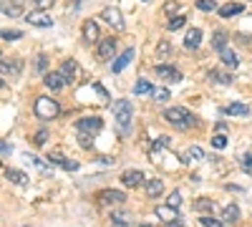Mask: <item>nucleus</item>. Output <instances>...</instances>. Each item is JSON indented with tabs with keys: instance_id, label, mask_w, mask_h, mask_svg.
Returning a JSON list of instances; mask_svg holds the SVG:
<instances>
[{
	"instance_id": "3",
	"label": "nucleus",
	"mask_w": 252,
	"mask_h": 227,
	"mask_svg": "<svg viewBox=\"0 0 252 227\" xmlns=\"http://www.w3.org/2000/svg\"><path fill=\"white\" fill-rule=\"evenodd\" d=\"M61 111L58 101L56 98H48V96H38L35 98V116L38 119H56Z\"/></svg>"
},
{
	"instance_id": "6",
	"label": "nucleus",
	"mask_w": 252,
	"mask_h": 227,
	"mask_svg": "<svg viewBox=\"0 0 252 227\" xmlns=\"http://www.w3.org/2000/svg\"><path fill=\"white\" fill-rule=\"evenodd\" d=\"M114 53H116V38H101L98 51H96L98 61H109V58H114Z\"/></svg>"
},
{
	"instance_id": "17",
	"label": "nucleus",
	"mask_w": 252,
	"mask_h": 227,
	"mask_svg": "<svg viewBox=\"0 0 252 227\" xmlns=\"http://www.w3.org/2000/svg\"><path fill=\"white\" fill-rule=\"evenodd\" d=\"M48 162L56 164V167H61V169H66V172H76V169H78V162H68V159H63V157H58V154H51Z\"/></svg>"
},
{
	"instance_id": "41",
	"label": "nucleus",
	"mask_w": 252,
	"mask_h": 227,
	"mask_svg": "<svg viewBox=\"0 0 252 227\" xmlns=\"http://www.w3.org/2000/svg\"><path fill=\"white\" fill-rule=\"evenodd\" d=\"M111 220H114V225H119V227L129 225V217H126V215H111Z\"/></svg>"
},
{
	"instance_id": "9",
	"label": "nucleus",
	"mask_w": 252,
	"mask_h": 227,
	"mask_svg": "<svg viewBox=\"0 0 252 227\" xmlns=\"http://www.w3.org/2000/svg\"><path fill=\"white\" fill-rule=\"evenodd\" d=\"M154 71H157V76H159V78L169 81V84H177V81H182V73H179L174 66H164V64H159Z\"/></svg>"
},
{
	"instance_id": "14",
	"label": "nucleus",
	"mask_w": 252,
	"mask_h": 227,
	"mask_svg": "<svg viewBox=\"0 0 252 227\" xmlns=\"http://www.w3.org/2000/svg\"><path fill=\"white\" fill-rule=\"evenodd\" d=\"M83 38H86L89 43H96V40L101 38V33H98V23H96V20H86V23H83Z\"/></svg>"
},
{
	"instance_id": "26",
	"label": "nucleus",
	"mask_w": 252,
	"mask_h": 227,
	"mask_svg": "<svg viewBox=\"0 0 252 227\" xmlns=\"http://www.w3.org/2000/svg\"><path fill=\"white\" fill-rule=\"evenodd\" d=\"M3 15L5 18H18L20 15V5L18 3H10V0H3Z\"/></svg>"
},
{
	"instance_id": "35",
	"label": "nucleus",
	"mask_w": 252,
	"mask_h": 227,
	"mask_svg": "<svg viewBox=\"0 0 252 227\" xmlns=\"http://www.w3.org/2000/svg\"><path fill=\"white\" fill-rule=\"evenodd\" d=\"M184 23H187V18H184V15H177L174 20H169V23H166V28H169V31H179Z\"/></svg>"
},
{
	"instance_id": "19",
	"label": "nucleus",
	"mask_w": 252,
	"mask_h": 227,
	"mask_svg": "<svg viewBox=\"0 0 252 227\" xmlns=\"http://www.w3.org/2000/svg\"><path fill=\"white\" fill-rule=\"evenodd\" d=\"M224 114L227 116H250V106L247 104H229V106H224Z\"/></svg>"
},
{
	"instance_id": "20",
	"label": "nucleus",
	"mask_w": 252,
	"mask_h": 227,
	"mask_svg": "<svg viewBox=\"0 0 252 227\" xmlns=\"http://www.w3.org/2000/svg\"><path fill=\"white\" fill-rule=\"evenodd\" d=\"M240 220V207L237 204H227L222 210V222H237Z\"/></svg>"
},
{
	"instance_id": "42",
	"label": "nucleus",
	"mask_w": 252,
	"mask_h": 227,
	"mask_svg": "<svg viewBox=\"0 0 252 227\" xmlns=\"http://www.w3.org/2000/svg\"><path fill=\"white\" fill-rule=\"evenodd\" d=\"M242 169L245 172H252V154H245L242 157Z\"/></svg>"
},
{
	"instance_id": "8",
	"label": "nucleus",
	"mask_w": 252,
	"mask_h": 227,
	"mask_svg": "<svg viewBox=\"0 0 252 227\" xmlns=\"http://www.w3.org/2000/svg\"><path fill=\"white\" fill-rule=\"evenodd\" d=\"M98 202L101 204H124L126 195L119 190H103V192H98Z\"/></svg>"
},
{
	"instance_id": "27",
	"label": "nucleus",
	"mask_w": 252,
	"mask_h": 227,
	"mask_svg": "<svg viewBox=\"0 0 252 227\" xmlns=\"http://www.w3.org/2000/svg\"><path fill=\"white\" fill-rule=\"evenodd\" d=\"M209 81H215V84H232V76L220 73V71H209Z\"/></svg>"
},
{
	"instance_id": "16",
	"label": "nucleus",
	"mask_w": 252,
	"mask_h": 227,
	"mask_svg": "<svg viewBox=\"0 0 252 227\" xmlns=\"http://www.w3.org/2000/svg\"><path fill=\"white\" fill-rule=\"evenodd\" d=\"M199 43H202V31L199 28H192V31L187 33V38H184V48L194 51V48H199Z\"/></svg>"
},
{
	"instance_id": "7",
	"label": "nucleus",
	"mask_w": 252,
	"mask_h": 227,
	"mask_svg": "<svg viewBox=\"0 0 252 227\" xmlns=\"http://www.w3.org/2000/svg\"><path fill=\"white\" fill-rule=\"evenodd\" d=\"M61 76H63V81H66V84H73L76 81V76H78V64L73 58H66L63 61V66H61V71H58Z\"/></svg>"
},
{
	"instance_id": "28",
	"label": "nucleus",
	"mask_w": 252,
	"mask_h": 227,
	"mask_svg": "<svg viewBox=\"0 0 252 227\" xmlns=\"http://www.w3.org/2000/svg\"><path fill=\"white\" fill-rule=\"evenodd\" d=\"M169 53H172V43L169 40H161L157 46V58H169Z\"/></svg>"
},
{
	"instance_id": "10",
	"label": "nucleus",
	"mask_w": 252,
	"mask_h": 227,
	"mask_svg": "<svg viewBox=\"0 0 252 227\" xmlns=\"http://www.w3.org/2000/svg\"><path fill=\"white\" fill-rule=\"evenodd\" d=\"M101 18L106 20L109 26H114L116 31H124V18H121V13L116 10V8H103V13H101Z\"/></svg>"
},
{
	"instance_id": "24",
	"label": "nucleus",
	"mask_w": 252,
	"mask_h": 227,
	"mask_svg": "<svg viewBox=\"0 0 252 227\" xmlns=\"http://www.w3.org/2000/svg\"><path fill=\"white\" fill-rule=\"evenodd\" d=\"M161 192H164L161 179H149V182H146V195H149V197H159Z\"/></svg>"
},
{
	"instance_id": "39",
	"label": "nucleus",
	"mask_w": 252,
	"mask_h": 227,
	"mask_svg": "<svg viewBox=\"0 0 252 227\" xmlns=\"http://www.w3.org/2000/svg\"><path fill=\"white\" fill-rule=\"evenodd\" d=\"M3 38H5V40H18V38H23V33H20V31H8V28H5V31H3Z\"/></svg>"
},
{
	"instance_id": "2",
	"label": "nucleus",
	"mask_w": 252,
	"mask_h": 227,
	"mask_svg": "<svg viewBox=\"0 0 252 227\" xmlns=\"http://www.w3.org/2000/svg\"><path fill=\"white\" fill-rule=\"evenodd\" d=\"M164 121H169L172 127H177V129H189L194 124V116L189 114L184 106H172V109L164 111Z\"/></svg>"
},
{
	"instance_id": "13",
	"label": "nucleus",
	"mask_w": 252,
	"mask_h": 227,
	"mask_svg": "<svg viewBox=\"0 0 252 227\" xmlns=\"http://www.w3.org/2000/svg\"><path fill=\"white\" fill-rule=\"evenodd\" d=\"M131 61H134V48H126V51H124V53H121V56L114 61V64H111V71H114V73H121L126 66L131 64Z\"/></svg>"
},
{
	"instance_id": "18",
	"label": "nucleus",
	"mask_w": 252,
	"mask_h": 227,
	"mask_svg": "<svg viewBox=\"0 0 252 227\" xmlns=\"http://www.w3.org/2000/svg\"><path fill=\"white\" fill-rule=\"evenodd\" d=\"M242 10H245L242 3H227V5L220 8V15H222V18H232V15H240Z\"/></svg>"
},
{
	"instance_id": "44",
	"label": "nucleus",
	"mask_w": 252,
	"mask_h": 227,
	"mask_svg": "<svg viewBox=\"0 0 252 227\" xmlns=\"http://www.w3.org/2000/svg\"><path fill=\"white\" fill-rule=\"evenodd\" d=\"M35 5H38V10H46L53 5V0H35Z\"/></svg>"
},
{
	"instance_id": "45",
	"label": "nucleus",
	"mask_w": 252,
	"mask_h": 227,
	"mask_svg": "<svg viewBox=\"0 0 252 227\" xmlns=\"http://www.w3.org/2000/svg\"><path fill=\"white\" fill-rule=\"evenodd\" d=\"M0 152H3V157H8V154H10V144L3 141V144H0Z\"/></svg>"
},
{
	"instance_id": "12",
	"label": "nucleus",
	"mask_w": 252,
	"mask_h": 227,
	"mask_svg": "<svg viewBox=\"0 0 252 227\" xmlns=\"http://www.w3.org/2000/svg\"><path fill=\"white\" fill-rule=\"evenodd\" d=\"M157 217L172 225V222H179V210L172 207V204H161V207H157Z\"/></svg>"
},
{
	"instance_id": "46",
	"label": "nucleus",
	"mask_w": 252,
	"mask_h": 227,
	"mask_svg": "<svg viewBox=\"0 0 252 227\" xmlns=\"http://www.w3.org/2000/svg\"><path fill=\"white\" fill-rule=\"evenodd\" d=\"M141 227H152V225H141Z\"/></svg>"
},
{
	"instance_id": "43",
	"label": "nucleus",
	"mask_w": 252,
	"mask_h": 227,
	"mask_svg": "<svg viewBox=\"0 0 252 227\" xmlns=\"http://www.w3.org/2000/svg\"><path fill=\"white\" fill-rule=\"evenodd\" d=\"M48 68V56H38V71H46Z\"/></svg>"
},
{
	"instance_id": "15",
	"label": "nucleus",
	"mask_w": 252,
	"mask_h": 227,
	"mask_svg": "<svg viewBox=\"0 0 252 227\" xmlns=\"http://www.w3.org/2000/svg\"><path fill=\"white\" fill-rule=\"evenodd\" d=\"M43 84H46L51 91H61L63 86H66V81H63V76H61V73H53V71H51V73H46V76H43Z\"/></svg>"
},
{
	"instance_id": "40",
	"label": "nucleus",
	"mask_w": 252,
	"mask_h": 227,
	"mask_svg": "<svg viewBox=\"0 0 252 227\" xmlns=\"http://www.w3.org/2000/svg\"><path fill=\"white\" fill-rule=\"evenodd\" d=\"M166 204H172V207H177V210H179V204H182V195H179V192H172V195H169V202H166Z\"/></svg>"
},
{
	"instance_id": "30",
	"label": "nucleus",
	"mask_w": 252,
	"mask_h": 227,
	"mask_svg": "<svg viewBox=\"0 0 252 227\" xmlns=\"http://www.w3.org/2000/svg\"><path fill=\"white\" fill-rule=\"evenodd\" d=\"M194 210H202V212L215 210V202H212V199H207V197H199V199L194 202Z\"/></svg>"
},
{
	"instance_id": "22",
	"label": "nucleus",
	"mask_w": 252,
	"mask_h": 227,
	"mask_svg": "<svg viewBox=\"0 0 252 227\" xmlns=\"http://www.w3.org/2000/svg\"><path fill=\"white\" fill-rule=\"evenodd\" d=\"M202 159H204V152H202L199 147H189V149L184 152V157H182L184 164H189V162H202Z\"/></svg>"
},
{
	"instance_id": "36",
	"label": "nucleus",
	"mask_w": 252,
	"mask_h": 227,
	"mask_svg": "<svg viewBox=\"0 0 252 227\" xmlns=\"http://www.w3.org/2000/svg\"><path fill=\"white\" fill-rule=\"evenodd\" d=\"M212 147H215V149H224V147H227V136H224V134H215V136H212Z\"/></svg>"
},
{
	"instance_id": "4",
	"label": "nucleus",
	"mask_w": 252,
	"mask_h": 227,
	"mask_svg": "<svg viewBox=\"0 0 252 227\" xmlns=\"http://www.w3.org/2000/svg\"><path fill=\"white\" fill-rule=\"evenodd\" d=\"M101 127H103V121H101L98 116H83V119H78V121H76L78 134H86V136L98 134V131H101Z\"/></svg>"
},
{
	"instance_id": "37",
	"label": "nucleus",
	"mask_w": 252,
	"mask_h": 227,
	"mask_svg": "<svg viewBox=\"0 0 252 227\" xmlns=\"http://www.w3.org/2000/svg\"><path fill=\"white\" fill-rule=\"evenodd\" d=\"M46 139H48V131H46V129H40V131L35 134V139H33V141H35V147H43Z\"/></svg>"
},
{
	"instance_id": "32",
	"label": "nucleus",
	"mask_w": 252,
	"mask_h": 227,
	"mask_svg": "<svg viewBox=\"0 0 252 227\" xmlns=\"http://www.w3.org/2000/svg\"><path fill=\"white\" fill-rule=\"evenodd\" d=\"M220 56H222V61H224V66H232V68H235V66L240 64V61H237V56H235L232 51H222Z\"/></svg>"
},
{
	"instance_id": "11",
	"label": "nucleus",
	"mask_w": 252,
	"mask_h": 227,
	"mask_svg": "<svg viewBox=\"0 0 252 227\" xmlns=\"http://www.w3.org/2000/svg\"><path fill=\"white\" fill-rule=\"evenodd\" d=\"M144 182V174L139 172V169H126L124 174H121V184H124V187H139V184Z\"/></svg>"
},
{
	"instance_id": "1",
	"label": "nucleus",
	"mask_w": 252,
	"mask_h": 227,
	"mask_svg": "<svg viewBox=\"0 0 252 227\" xmlns=\"http://www.w3.org/2000/svg\"><path fill=\"white\" fill-rule=\"evenodd\" d=\"M111 111H114V119H116V127L121 134H129L131 131V116H134V106L131 101L126 98H116L111 104Z\"/></svg>"
},
{
	"instance_id": "31",
	"label": "nucleus",
	"mask_w": 252,
	"mask_h": 227,
	"mask_svg": "<svg viewBox=\"0 0 252 227\" xmlns=\"http://www.w3.org/2000/svg\"><path fill=\"white\" fill-rule=\"evenodd\" d=\"M197 8L204 13H212V10H217V0H197Z\"/></svg>"
},
{
	"instance_id": "21",
	"label": "nucleus",
	"mask_w": 252,
	"mask_h": 227,
	"mask_svg": "<svg viewBox=\"0 0 252 227\" xmlns=\"http://www.w3.org/2000/svg\"><path fill=\"white\" fill-rule=\"evenodd\" d=\"M227 40H229V35H227L224 31H217V33H215V38H212V48H215V51H220V53H222V51H227Z\"/></svg>"
},
{
	"instance_id": "34",
	"label": "nucleus",
	"mask_w": 252,
	"mask_h": 227,
	"mask_svg": "<svg viewBox=\"0 0 252 227\" xmlns=\"http://www.w3.org/2000/svg\"><path fill=\"white\" fill-rule=\"evenodd\" d=\"M199 222H202V227H222V220H215L212 215H204Z\"/></svg>"
},
{
	"instance_id": "23",
	"label": "nucleus",
	"mask_w": 252,
	"mask_h": 227,
	"mask_svg": "<svg viewBox=\"0 0 252 227\" xmlns=\"http://www.w3.org/2000/svg\"><path fill=\"white\" fill-rule=\"evenodd\" d=\"M5 179H10L13 184H28V177L23 174V172H20V169H5Z\"/></svg>"
},
{
	"instance_id": "38",
	"label": "nucleus",
	"mask_w": 252,
	"mask_h": 227,
	"mask_svg": "<svg viewBox=\"0 0 252 227\" xmlns=\"http://www.w3.org/2000/svg\"><path fill=\"white\" fill-rule=\"evenodd\" d=\"M154 101H166V98H169V91H166V89H154Z\"/></svg>"
},
{
	"instance_id": "25",
	"label": "nucleus",
	"mask_w": 252,
	"mask_h": 227,
	"mask_svg": "<svg viewBox=\"0 0 252 227\" xmlns=\"http://www.w3.org/2000/svg\"><path fill=\"white\" fill-rule=\"evenodd\" d=\"M134 94H136V96H144V94H154V86H152L146 78H139V81H136V86H134Z\"/></svg>"
},
{
	"instance_id": "29",
	"label": "nucleus",
	"mask_w": 252,
	"mask_h": 227,
	"mask_svg": "<svg viewBox=\"0 0 252 227\" xmlns=\"http://www.w3.org/2000/svg\"><path fill=\"white\" fill-rule=\"evenodd\" d=\"M28 159L35 164V167H38L40 172H53V164H51V162H43L40 157H28Z\"/></svg>"
},
{
	"instance_id": "5",
	"label": "nucleus",
	"mask_w": 252,
	"mask_h": 227,
	"mask_svg": "<svg viewBox=\"0 0 252 227\" xmlns=\"http://www.w3.org/2000/svg\"><path fill=\"white\" fill-rule=\"evenodd\" d=\"M26 20L31 26H35V28H51L53 26V18L46 13V10H31L28 15H26Z\"/></svg>"
},
{
	"instance_id": "33",
	"label": "nucleus",
	"mask_w": 252,
	"mask_h": 227,
	"mask_svg": "<svg viewBox=\"0 0 252 227\" xmlns=\"http://www.w3.org/2000/svg\"><path fill=\"white\" fill-rule=\"evenodd\" d=\"M169 144H172L169 136H159V139L152 144V152H159V149H164V147H169Z\"/></svg>"
}]
</instances>
